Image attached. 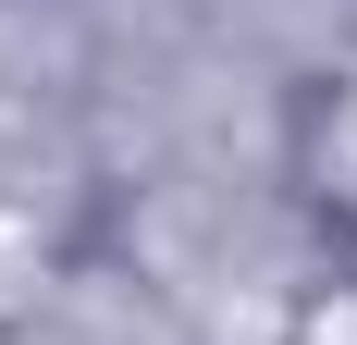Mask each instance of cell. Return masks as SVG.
I'll return each mask as SVG.
<instances>
[{
	"instance_id": "obj_1",
	"label": "cell",
	"mask_w": 357,
	"mask_h": 345,
	"mask_svg": "<svg viewBox=\"0 0 357 345\" xmlns=\"http://www.w3.org/2000/svg\"><path fill=\"white\" fill-rule=\"evenodd\" d=\"M284 185L308 222L357 247V74H296L284 87Z\"/></svg>"
}]
</instances>
